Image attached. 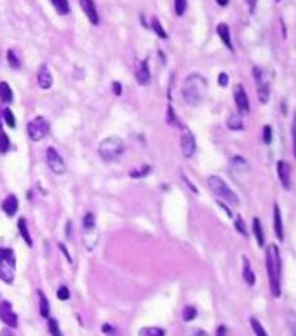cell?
Masks as SVG:
<instances>
[{"mask_svg":"<svg viewBox=\"0 0 296 336\" xmlns=\"http://www.w3.org/2000/svg\"><path fill=\"white\" fill-rule=\"evenodd\" d=\"M80 7L84 11V14L87 16V19L93 23L94 26L100 25V16H98V9L94 0H80Z\"/></svg>","mask_w":296,"mask_h":336,"instance_id":"cell-13","label":"cell"},{"mask_svg":"<svg viewBox=\"0 0 296 336\" xmlns=\"http://www.w3.org/2000/svg\"><path fill=\"white\" fill-rule=\"evenodd\" d=\"M37 84L40 89H51L52 87V74L47 65H42L37 72Z\"/></svg>","mask_w":296,"mask_h":336,"instance_id":"cell-14","label":"cell"},{"mask_svg":"<svg viewBox=\"0 0 296 336\" xmlns=\"http://www.w3.org/2000/svg\"><path fill=\"white\" fill-rule=\"evenodd\" d=\"M45 162H47V167L54 174H63L67 171V164H65L61 153L52 147H49L47 151H45Z\"/></svg>","mask_w":296,"mask_h":336,"instance_id":"cell-9","label":"cell"},{"mask_svg":"<svg viewBox=\"0 0 296 336\" xmlns=\"http://www.w3.org/2000/svg\"><path fill=\"white\" fill-rule=\"evenodd\" d=\"M11 150V141H9V136L4 133V131H0V153H7Z\"/></svg>","mask_w":296,"mask_h":336,"instance_id":"cell-31","label":"cell"},{"mask_svg":"<svg viewBox=\"0 0 296 336\" xmlns=\"http://www.w3.org/2000/svg\"><path fill=\"white\" fill-rule=\"evenodd\" d=\"M207 94V80L199 74H190L183 80L182 98L188 107H199L202 105L204 98Z\"/></svg>","mask_w":296,"mask_h":336,"instance_id":"cell-1","label":"cell"},{"mask_svg":"<svg viewBox=\"0 0 296 336\" xmlns=\"http://www.w3.org/2000/svg\"><path fill=\"white\" fill-rule=\"evenodd\" d=\"M7 61H9V65H11V68H21V61H19V58H18V54H16L12 49H9L7 51Z\"/></svg>","mask_w":296,"mask_h":336,"instance_id":"cell-35","label":"cell"},{"mask_svg":"<svg viewBox=\"0 0 296 336\" xmlns=\"http://www.w3.org/2000/svg\"><path fill=\"white\" fill-rule=\"evenodd\" d=\"M18 207H19V202H18V197H16L14 193H9V195L2 200V209H4V213L9 216V218H12V216L18 213Z\"/></svg>","mask_w":296,"mask_h":336,"instance_id":"cell-16","label":"cell"},{"mask_svg":"<svg viewBox=\"0 0 296 336\" xmlns=\"http://www.w3.org/2000/svg\"><path fill=\"white\" fill-rule=\"evenodd\" d=\"M150 171H152V167L145 164L143 167H138V169L131 171V178H134V180H140V178H145L147 174H150Z\"/></svg>","mask_w":296,"mask_h":336,"instance_id":"cell-30","label":"cell"},{"mask_svg":"<svg viewBox=\"0 0 296 336\" xmlns=\"http://www.w3.org/2000/svg\"><path fill=\"white\" fill-rule=\"evenodd\" d=\"M180 145H182L183 157H186V159L193 157V153H195V150H197L195 136H193L192 131L186 129V127H183V134H182V140H180Z\"/></svg>","mask_w":296,"mask_h":336,"instance_id":"cell-10","label":"cell"},{"mask_svg":"<svg viewBox=\"0 0 296 336\" xmlns=\"http://www.w3.org/2000/svg\"><path fill=\"white\" fill-rule=\"evenodd\" d=\"M183 321L185 322H190V321H193V319L197 317V308L193 307V305H186L185 308H183Z\"/></svg>","mask_w":296,"mask_h":336,"instance_id":"cell-29","label":"cell"},{"mask_svg":"<svg viewBox=\"0 0 296 336\" xmlns=\"http://www.w3.org/2000/svg\"><path fill=\"white\" fill-rule=\"evenodd\" d=\"M274 230L279 240L284 239V226H282V216H281V207H279V204H274Z\"/></svg>","mask_w":296,"mask_h":336,"instance_id":"cell-18","label":"cell"},{"mask_svg":"<svg viewBox=\"0 0 296 336\" xmlns=\"http://www.w3.org/2000/svg\"><path fill=\"white\" fill-rule=\"evenodd\" d=\"M255 74V80H256V91H258V100L261 103H266L268 98H270V82H272V74L265 68L256 67L253 70Z\"/></svg>","mask_w":296,"mask_h":336,"instance_id":"cell-6","label":"cell"},{"mask_svg":"<svg viewBox=\"0 0 296 336\" xmlns=\"http://www.w3.org/2000/svg\"><path fill=\"white\" fill-rule=\"evenodd\" d=\"M233 98H235V105L241 113H248L249 112V98L246 94V89L241 84H237L233 87Z\"/></svg>","mask_w":296,"mask_h":336,"instance_id":"cell-12","label":"cell"},{"mask_svg":"<svg viewBox=\"0 0 296 336\" xmlns=\"http://www.w3.org/2000/svg\"><path fill=\"white\" fill-rule=\"evenodd\" d=\"M216 336H226V328H225V326H220L218 331H216Z\"/></svg>","mask_w":296,"mask_h":336,"instance_id":"cell-50","label":"cell"},{"mask_svg":"<svg viewBox=\"0 0 296 336\" xmlns=\"http://www.w3.org/2000/svg\"><path fill=\"white\" fill-rule=\"evenodd\" d=\"M111 91H113L115 96H122V85H120V82H113L111 84Z\"/></svg>","mask_w":296,"mask_h":336,"instance_id":"cell-42","label":"cell"},{"mask_svg":"<svg viewBox=\"0 0 296 336\" xmlns=\"http://www.w3.org/2000/svg\"><path fill=\"white\" fill-rule=\"evenodd\" d=\"M253 232H255L256 242H258L259 246H263V244H265V235H263V226L259 218H253Z\"/></svg>","mask_w":296,"mask_h":336,"instance_id":"cell-24","label":"cell"},{"mask_svg":"<svg viewBox=\"0 0 296 336\" xmlns=\"http://www.w3.org/2000/svg\"><path fill=\"white\" fill-rule=\"evenodd\" d=\"M266 270L270 279V291L277 298L281 296V253L274 244L266 248Z\"/></svg>","mask_w":296,"mask_h":336,"instance_id":"cell-2","label":"cell"},{"mask_svg":"<svg viewBox=\"0 0 296 336\" xmlns=\"http://www.w3.org/2000/svg\"><path fill=\"white\" fill-rule=\"evenodd\" d=\"M190 336H209L206 331H202V329H193V333Z\"/></svg>","mask_w":296,"mask_h":336,"instance_id":"cell-49","label":"cell"},{"mask_svg":"<svg viewBox=\"0 0 296 336\" xmlns=\"http://www.w3.org/2000/svg\"><path fill=\"white\" fill-rule=\"evenodd\" d=\"M82 226H84L85 248H87L89 251H93L98 239H100V233H98V228H96V216H94L93 213L84 215V218H82Z\"/></svg>","mask_w":296,"mask_h":336,"instance_id":"cell-7","label":"cell"},{"mask_svg":"<svg viewBox=\"0 0 296 336\" xmlns=\"http://www.w3.org/2000/svg\"><path fill=\"white\" fill-rule=\"evenodd\" d=\"M218 84L222 85V87H225V85L228 84V75H226V74H220V77H218Z\"/></svg>","mask_w":296,"mask_h":336,"instance_id":"cell-44","label":"cell"},{"mask_svg":"<svg viewBox=\"0 0 296 336\" xmlns=\"http://www.w3.org/2000/svg\"><path fill=\"white\" fill-rule=\"evenodd\" d=\"M0 321L7 328H18V315L12 310V305L9 301H0Z\"/></svg>","mask_w":296,"mask_h":336,"instance_id":"cell-11","label":"cell"},{"mask_svg":"<svg viewBox=\"0 0 296 336\" xmlns=\"http://www.w3.org/2000/svg\"><path fill=\"white\" fill-rule=\"evenodd\" d=\"M47 328H49V331H51L52 336H63V333H61V329H59V324H58L56 319H52V317L47 319Z\"/></svg>","mask_w":296,"mask_h":336,"instance_id":"cell-34","label":"cell"},{"mask_svg":"<svg viewBox=\"0 0 296 336\" xmlns=\"http://www.w3.org/2000/svg\"><path fill=\"white\" fill-rule=\"evenodd\" d=\"M52 2V7L56 9V12L61 16H67L70 12V4H68V0H51Z\"/></svg>","mask_w":296,"mask_h":336,"instance_id":"cell-26","label":"cell"},{"mask_svg":"<svg viewBox=\"0 0 296 336\" xmlns=\"http://www.w3.org/2000/svg\"><path fill=\"white\" fill-rule=\"evenodd\" d=\"M0 336H16V335L11 331V328H4L2 331H0Z\"/></svg>","mask_w":296,"mask_h":336,"instance_id":"cell-46","label":"cell"},{"mask_svg":"<svg viewBox=\"0 0 296 336\" xmlns=\"http://www.w3.org/2000/svg\"><path fill=\"white\" fill-rule=\"evenodd\" d=\"M242 261H244V265H242V277H244L246 284L255 286L256 277H255V272H253V268H251V263H249V260L246 258V256L242 258Z\"/></svg>","mask_w":296,"mask_h":336,"instance_id":"cell-19","label":"cell"},{"mask_svg":"<svg viewBox=\"0 0 296 336\" xmlns=\"http://www.w3.org/2000/svg\"><path fill=\"white\" fill-rule=\"evenodd\" d=\"M277 173H279V180H281L282 187L286 190L291 188V178H289V167L284 160H279L277 162Z\"/></svg>","mask_w":296,"mask_h":336,"instance_id":"cell-17","label":"cell"},{"mask_svg":"<svg viewBox=\"0 0 296 336\" xmlns=\"http://www.w3.org/2000/svg\"><path fill=\"white\" fill-rule=\"evenodd\" d=\"M152 30L155 32L157 35H159L160 38H167V34L166 30L162 28V25H160V21L157 18H152Z\"/></svg>","mask_w":296,"mask_h":336,"instance_id":"cell-36","label":"cell"},{"mask_svg":"<svg viewBox=\"0 0 296 336\" xmlns=\"http://www.w3.org/2000/svg\"><path fill=\"white\" fill-rule=\"evenodd\" d=\"M38 308H40V315L44 319L51 317V305H49L47 296H45L42 291H38Z\"/></svg>","mask_w":296,"mask_h":336,"instance_id":"cell-22","label":"cell"},{"mask_svg":"<svg viewBox=\"0 0 296 336\" xmlns=\"http://www.w3.org/2000/svg\"><path fill=\"white\" fill-rule=\"evenodd\" d=\"M207 187L211 188V192L215 193L216 197L223 199L225 202L232 204V206H239V204H241V200H239L237 193L233 192V190L230 188V187L226 185L225 181H223L220 176H209V178H207Z\"/></svg>","mask_w":296,"mask_h":336,"instance_id":"cell-4","label":"cell"},{"mask_svg":"<svg viewBox=\"0 0 296 336\" xmlns=\"http://www.w3.org/2000/svg\"><path fill=\"white\" fill-rule=\"evenodd\" d=\"M59 249H61V251H63V255L67 256L68 263H72V261H74V260H72V256L68 255V249H67V246H65V244H59Z\"/></svg>","mask_w":296,"mask_h":336,"instance_id":"cell-45","label":"cell"},{"mask_svg":"<svg viewBox=\"0 0 296 336\" xmlns=\"http://www.w3.org/2000/svg\"><path fill=\"white\" fill-rule=\"evenodd\" d=\"M235 228L239 230V233H241V235L248 237V230H246V225H244V222H242L241 216H237V218H235Z\"/></svg>","mask_w":296,"mask_h":336,"instance_id":"cell-40","label":"cell"},{"mask_svg":"<svg viewBox=\"0 0 296 336\" xmlns=\"http://www.w3.org/2000/svg\"><path fill=\"white\" fill-rule=\"evenodd\" d=\"M226 126L230 127L232 131H241L244 129V122H242V117L239 113H233L228 117V122H226Z\"/></svg>","mask_w":296,"mask_h":336,"instance_id":"cell-25","label":"cell"},{"mask_svg":"<svg viewBox=\"0 0 296 336\" xmlns=\"http://www.w3.org/2000/svg\"><path fill=\"white\" fill-rule=\"evenodd\" d=\"M56 296H58V299H61V301H67V299L70 298V289H68L67 286H61V288L56 291Z\"/></svg>","mask_w":296,"mask_h":336,"instance_id":"cell-39","label":"cell"},{"mask_svg":"<svg viewBox=\"0 0 296 336\" xmlns=\"http://www.w3.org/2000/svg\"><path fill=\"white\" fill-rule=\"evenodd\" d=\"M228 2H230V0H216V4H218V5H222V7H225V5H228Z\"/></svg>","mask_w":296,"mask_h":336,"instance_id":"cell-51","label":"cell"},{"mask_svg":"<svg viewBox=\"0 0 296 336\" xmlns=\"http://www.w3.org/2000/svg\"><path fill=\"white\" fill-rule=\"evenodd\" d=\"M16 270V255L12 249L0 248V281L12 284Z\"/></svg>","mask_w":296,"mask_h":336,"instance_id":"cell-5","label":"cell"},{"mask_svg":"<svg viewBox=\"0 0 296 336\" xmlns=\"http://www.w3.org/2000/svg\"><path fill=\"white\" fill-rule=\"evenodd\" d=\"M49 129H51V126H49L47 118L44 117H35L26 126V133H28V138L32 141H42L49 134Z\"/></svg>","mask_w":296,"mask_h":336,"instance_id":"cell-8","label":"cell"},{"mask_svg":"<svg viewBox=\"0 0 296 336\" xmlns=\"http://www.w3.org/2000/svg\"><path fill=\"white\" fill-rule=\"evenodd\" d=\"M167 122H169L171 126H178V127H182V124L178 122V118H176V115H174V110H173V107H167Z\"/></svg>","mask_w":296,"mask_h":336,"instance_id":"cell-38","label":"cell"},{"mask_svg":"<svg viewBox=\"0 0 296 336\" xmlns=\"http://www.w3.org/2000/svg\"><path fill=\"white\" fill-rule=\"evenodd\" d=\"M186 11V0H174V12L176 16H183Z\"/></svg>","mask_w":296,"mask_h":336,"instance_id":"cell-37","label":"cell"},{"mask_svg":"<svg viewBox=\"0 0 296 336\" xmlns=\"http://www.w3.org/2000/svg\"><path fill=\"white\" fill-rule=\"evenodd\" d=\"M251 328H253V331H255V335L256 336H268L266 335V331H265V328L261 326V322L258 321V319H255V317H251Z\"/></svg>","mask_w":296,"mask_h":336,"instance_id":"cell-33","label":"cell"},{"mask_svg":"<svg viewBox=\"0 0 296 336\" xmlns=\"http://www.w3.org/2000/svg\"><path fill=\"white\" fill-rule=\"evenodd\" d=\"M216 32H218V35H220V38L223 40V44H225L226 47L230 49V51H233L232 38H230V28H228V25H225V23H220L218 28H216Z\"/></svg>","mask_w":296,"mask_h":336,"instance_id":"cell-20","label":"cell"},{"mask_svg":"<svg viewBox=\"0 0 296 336\" xmlns=\"http://www.w3.org/2000/svg\"><path fill=\"white\" fill-rule=\"evenodd\" d=\"M182 178H183V181H185L186 185H188V187H190V188H192V192H193V193H199V190H197V188H195V187H193V185H192V183H190V181H188V178H186V176H185V174H183V176H182Z\"/></svg>","mask_w":296,"mask_h":336,"instance_id":"cell-47","label":"cell"},{"mask_svg":"<svg viewBox=\"0 0 296 336\" xmlns=\"http://www.w3.org/2000/svg\"><path fill=\"white\" fill-rule=\"evenodd\" d=\"M263 141H265L266 145L272 143V127L270 126L263 127Z\"/></svg>","mask_w":296,"mask_h":336,"instance_id":"cell-41","label":"cell"},{"mask_svg":"<svg viewBox=\"0 0 296 336\" xmlns=\"http://www.w3.org/2000/svg\"><path fill=\"white\" fill-rule=\"evenodd\" d=\"M2 117H4V122L9 127H16V117L11 108H4V110H2Z\"/></svg>","mask_w":296,"mask_h":336,"instance_id":"cell-32","label":"cell"},{"mask_svg":"<svg viewBox=\"0 0 296 336\" xmlns=\"http://www.w3.org/2000/svg\"><path fill=\"white\" fill-rule=\"evenodd\" d=\"M293 151H295V159H296V115H295V120H293Z\"/></svg>","mask_w":296,"mask_h":336,"instance_id":"cell-43","label":"cell"},{"mask_svg":"<svg viewBox=\"0 0 296 336\" xmlns=\"http://www.w3.org/2000/svg\"><path fill=\"white\" fill-rule=\"evenodd\" d=\"M138 336H166V331L162 328H141Z\"/></svg>","mask_w":296,"mask_h":336,"instance_id":"cell-28","label":"cell"},{"mask_svg":"<svg viewBox=\"0 0 296 336\" xmlns=\"http://www.w3.org/2000/svg\"><path fill=\"white\" fill-rule=\"evenodd\" d=\"M0 100L4 103H12V100H14V93H12L11 85L7 82H0Z\"/></svg>","mask_w":296,"mask_h":336,"instance_id":"cell-23","label":"cell"},{"mask_svg":"<svg viewBox=\"0 0 296 336\" xmlns=\"http://www.w3.org/2000/svg\"><path fill=\"white\" fill-rule=\"evenodd\" d=\"M18 230H19V233H21L23 240L26 242V246H28V248H34V240H32V235H30V230H28V226H26L25 218L18 220Z\"/></svg>","mask_w":296,"mask_h":336,"instance_id":"cell-21","label":"cell"},{"mask_svg":"<svg viewBox=\"0 0 296 336\" xmlns=\"http://www.w3.org/2000/svg\"><path fill=\"white\" fill-rule=\"evenodd\" d=\"M150 78H152V75H150V68H148V59H143L136 68V80L140 85H148Z\"/></svg>","mask_w":296,"mask_h":336,"instance_id":"cell-15","label":"cell"},{"mask_svg":"<svg viewBox=\"0 0 296 336\" xmlns=\"http://www.w3.org/2000/svg\"><path fill=\"white\" fill-rule=\"evenodd\" d=\"M103 331L107 333V335H113V333H115V328H111L110 324H103Z\"/></svg>","mask_w":296,"mask_h":336,"instance_id":"cell-48","label":"cell"},{"mask_svg":"<svg viewBox=\"0 0 296 336\" xmlns=\"http://www.w3.org/2000/svg\"><path fill=\"white\" fill-rule=\"evenodd\" d=\"M230 164H232L233 169L241 171V173H246V171H249V162L244 159V157H232Z\"/></svg>","mask_w":296,"mask_h":336,"instance_id":"cell-27","label":"cell"},{"mask_svg":"<svg viewBox=\"0 0 296 336\" xmlns=\"http://www.w3.org/2000/svg\"><path fill=\"white\" fill-rule=\"evenodd\" d=\"M124 150H126V143H124L122 138L118 136H108L98 147V153L105 162H113L118 157L122 155Z\"/></svg>","mask_w":296,"mask_h":336,"instance_id":"cell-3","label":"cell"}]
</instances>
